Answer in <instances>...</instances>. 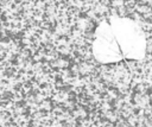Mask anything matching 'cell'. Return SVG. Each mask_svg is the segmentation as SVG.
I'll list each match as a JSON object with an SVG mask.
<instances>
[{
	"mask_svg": "<svg viewBox=\"0 0 152 127\" xmlns=\"http://www.w3.org/2000/svg\"><path fill=\"white\" fill-rule=\"evenodd\" d=\"M109 25L116 37L124 58L140 59L145 55L146 40L139 25L128 18L113 17Z\"/></svg>",
	"mask_w": 152,
	"mask_h": 127,
	"instance_id": "6da1fadb",
	"label": "cell"
},
{
	"mask_svg": "<svg viewBox=\"0 0 152 127\" xmlns=\"http://www.w3.org/2000/svg\"><path fill=\"white\" fill-rule=\"evenodd\" d=\"M93 53L101 63H113L124 59L116 37L109 23H101L95 32Z\"/></svg>",
	"mask_w": 152,
	"mask_h": 127,
	"instance_id": "7a4b0ae2",
	"label": "cell"
}]
</instances>
